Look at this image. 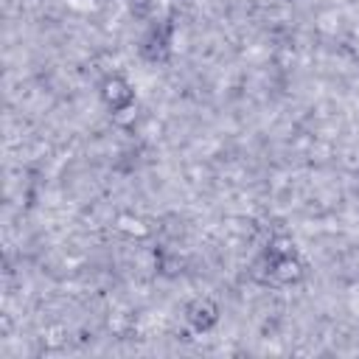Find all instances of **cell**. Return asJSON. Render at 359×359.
Segmentation results:
<instances>
[{
	"label": "cell",
	"mask_w": 359,
	"mask_h": 359,
	"mask_svg": "<svg viewBox=\"0 0 359 359\" xmlns=\"http://www.w3.org/2000/svg\"><path fill=\"white\" fill-rule=\"evenodd\" d=\"M101 101H104V107L107 110H112V112H118V110H129L132 104H135V90H132V85L124 79V76H107L104 82H101Z\"/></svg>",
	"instance_id": "1"
},
{
	"label": "cell",
	"mask_w": 359,
	"mask_h": 359,
	"mask_svg": "<svg viewBox=\"0 0 359 359\" xmlns=\"http://www.w3.org/2000/svg\"><path fill=\"white\" fill-rule=\"evenodd\" d=\"M286 256H295V242L290 236H275L269 242L267 258H286Z\"/></svg>",
	"instance_id": "4"
},
{
	"label": "cell",
	"mask_w": 359,
	"mask_h": 359,
	"mask_svg": "<svg viewBox=\"0 0 359 359\" xmlns=\"http://www.w3.org/2000/svg\"><path fill=\"white\" fill-rule=\"evenodd\" d=\"M269 261V275L278 281V283H298L303 278V264L295 256H286V258H267Z\"/></svg>",
	"instance_id": "3"
},
{
	"label": "cell",
	"mask_w": 359,
	"mask_h": 359,
	"mask_svg": "<svg viewBox=\"0 0 359 359\" xmlns=\"http://www.w3.org/2000/svg\"><path fill=\"white\" fill-rule=\"evenodd\" d=\"M185 317H188V326L194 331H210L213 326L219 323V306L213 303V301H208V298H197L188 306Z\"/></svg>",
	"instance_id": "2"
}]
</instances>
